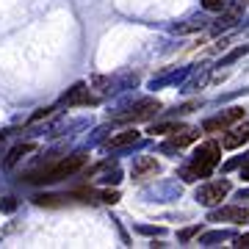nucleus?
Wrapping results in <instances>:
<instances>
[{"label":"nucleus","mask_w":249,"mask_h":249,"mask_svg":"<svg viewBox=\"0 0 249 249\" xmlns=\"http://www.w3.org/2000/svg\"><path fill=\"white\" fill-rule=\"evenodd\" d=\"M241 178H244V180H249V160L244 163V166H241Z\"/></svg>","instance_id":"obj_17"},{"label":"nucleus","mask_w":249,"mask_h":249,"mask_svg":"<svg viewBox=\"0 0 249 249\" xmlns=\"http://www.w3.org/2000/svg\"><path fill=\"white\" fill-rule=\"evenodd\" d=\"M224 6H227V0H202L205 11H222Z\"/></svg>","instance_id":"obj_14"},{"label":"nucleus","mask_w":249,"mask_h":249,"mask_svg":"<svg viewBox=\"0 0 249 249\" xmlns=\"http://www.w3.org/2000/svg\"><path fill=\"white\" fill-rule=\"evenodd\" d=\"M235 247H241V249H249V235H238V238H235Z\"/></svg>","instance_id":"obj_16"},{"label":"nucleus","mask_w":249,"mask_h":249,"mask_svg":"<svg viewBox=\"0 0 249 249\" xmlns=\"http://www.w3.org/2000/svg\"><path fill=\"white\" fill-rule=\"evenodd\" d=\"M238 196H241V199H249V191H241Z\"/></svg>","instance_id":"obj_18"},{"label":"nucleus","mask_w":249,"mask_h":249,"mask_svg":"<svg viewBox=\"0 0 249 249\" xmlns=\"http://www.w3.org/2000/svg\"><path fill=\"white\" fill-rule=\"evenodd\" d=\"M83 166H86V155H83V152H75V155L61 158L58 163H53V166L31 172V175H28V183H55V180H64V178H70V175H75V172H80Z\"/></svg>","instance_id":"obj_2"},{"label":"nucleus","mask_w":249,"mask_h":249,"mask_svg":"<svg viewBox=\"0 0 249 249\" xmlns=\"http://www.w3.org/2000/svg\"><path fill=\"white\" fill-rule=\"evenodd\" d=\"M244 116H247V111H244V108H230V111H224V114L213 116V119H205L202 130H205V133H222V130H227L230 124L241 122Z\"/></svg>","instance_id":"obj_4"},{"label":"nucleus","mask_w":249,"mask_h":249,"mask_svg":"<svg viewBox=\"0 0 249 249\" xmlns=\"http://www.w3.org/2000/svg\"><path fill=\"white\" fill-rule=\"evenodd\" d=\"M247 142H249V124H238V127H232L230 133L222 139V147L224 150H238Z\"/></svg>","instance_id":"obj_9"},{"label":"nucleus","mask_w":249,"mask_h":249,"mask_svg":"<svg viewBox=\"0 0 249 249\" xmlns=\"http://www.w3.org/2000/svg\"><path fill=\"white\" fill-rule=\"evenodd\" d=\"M219 158H222V147L216 142L199 144V150H196L194 155H191V160L183 166V180H186V183H194V180H199V178H208V175L219 166Z\"/></svg>","instance_id":"obj_1"},{"label":"nucleus","mask_w":249,"mask_h":249,"mask_svg":"<svg viewBox=\"0 0 249 249\" xmlns=\"http://www.w3.org/2000/svg\"><path fill=\"white\" fill-rule=\"evenodd\" d=\"M211 222H230V224H247L249 222V208L244 205H232V208H222L211 213Z\"/></svg>","instance_id":"obj_7"},{"label":"nucleus","mask_w":249,"mask_h":249,"mask_svg":"<svg viewBox=\"0 0 249 249\" xmlns=\"http://www.w3.org/2000/svg\"><path fill=\"white\" fill-rule=\"evenodd\" d=\"M160 172L158 160L150 158V155H142V158L133 163V180H147V178H155Z\"/></svg>","instance_id":"obj_8"},{"label":"nucleus","mask_w":249,"mask_h":249,"mask_svg":"<svg viewBox=\"0 0 249 249\" xmlns=\"http://www.w3.org/2000/svg\"><path fill=\"white\" fill-rule=\"evenodd\" d=\"M31 150H34V144H22V147H14V150H11V155L6 158V166H14V163H17V160L22 158L25 152H31Z\"/></svg>","instance_id":"obj_13"},{"label":"nucleus","mask_w":249,"mask_h":249,"mask_svg":"<svg viewBox=\"0 0 249 249\" xmlns=\"http://www.w3.org/2000/svg\"><path fill=\"white\" fill-rule=\"evenodd\" d=\"M103 202H108V205L119 202V191H103Z\"/></svg>","instance_id":"obj_15"},{"label":"nucleus","mask_w":249,"mask_h":249,"mask_svg":"<svg viewBox=\"0 0 249 249\" xmlns=\"http://www.w3.org/2000/svg\"><path fill=\"white\" fill-rule=\"evenodd\" d=\"M158 111H160L158 100H144V103H139L136 108H130L127 114H116L114 119L116 122H139V119H150V116L158 114Z\"/></svg>","instance_id":"obj_6"},{"label":"nucleus","mask_w":249,"mask_h":249,"mask_svg":"<svg viewBox=\"0 0 249 249\" xmlns=\"http://www.w3.org/2000/svg\"><path fill=\"white\" fill-rule=\"evenodd\" d=\"M136 142H139V133L130 127V130H122V133L111 136V139L106 142V147L108 150H122V147H130V144H136Z\"/></svg>","instance_id":"obj_10"},{"label":"nucleus","mask_w":249,"mask_h":249,"mask_svg":"<svg viewBox=\"0 0 249 249\" xmlns=\"http://www.w3.org/2000/svg\"><path fill=\"white\" fill-rule=\"evenodd\" d=\"M230 180H213V183H205L202 188H196V202L205 205V208H213L230 194Z\"/></svg>","instance_id":"obj_3"},{"label":"nucleus","mask_w":249,"mask_h":249,"mask_svg":"<svg viewBox=\"0 0 249 249\" xmlns=\"http://www.w3.org/2000/svg\"><path fill=\"white\" fill-rule=\"evenodd\" d=\"M241 17H244V0H235V3H230V6H224L222 14H219V19H216V25H213V34H222V31H227V28L238 25Z\"/></svg>","instance_id":"obj_5"},{"label":"nucleus","mask_w":249,"mask_h":249,"mask_svg":"<svg viewBox=\"0 0 249 249\" xmlns=\"http://www.w3.org/2000/svg\"><path fill=\"white\" fill-rule=\"evenodd\" d=\"M196 139H199V130H196V127H186V124H183L178 133L172 136L169 144H172V147H186V144L196 142Z\"/></svg>","instance_id":"obj_12"},{"label":"nucleus","mask_w":249,"mask_h":249,"mask_svg":"<svg viewBox=\"0 0 249 249\" xmlns=\"http://www.w3.org/2000/svg\"><path fill=\"white\" fill-rule=\"evenodd\" d=\"M64 103H67V106H89V103H97V100L89 97V89H86L83 83H78L70 94H64Z\"/></svg>","instance_id":"obj_11"}]
</instances>
